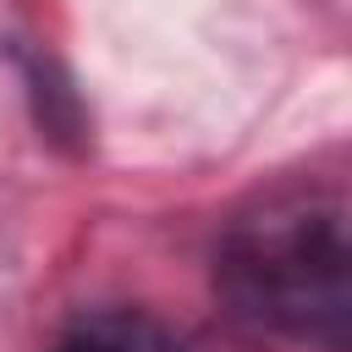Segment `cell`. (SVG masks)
Returning <instances> with one entry per match:
<instances>
[{
	"label": "cell",
	"instance_id": "cell-1",
	"mask_svg": "<svg viewBox=\"0 0 352 352\" xmlns=\"http://www.w3.org/2000/svg\"><path fill=\"white\" fill-rule=\"evenodd\" d=\"M346 214L341 204H270L242 220L220 248V292L236 319L319 341L330 352L346 346Z\"/></svg>",
	"mask_w": 352,
	"mask_h": 352
},
{
	"label": "cell",
	"instance_id": "cell-2",
	"mask_svg": "<svg viewBox=\"0 0 352 352\" xmlns=\"http://www.w3.org/2000/svg\"><path fill=\"white\" fill-rule=\"evenodd\" d=\"M55 352H182L170 341L165 324H154L148 314L132 308H104V314H82Z\"/></svg>",
	"mask_w": 352,
	"mask_h": 352
}]
</instances>
